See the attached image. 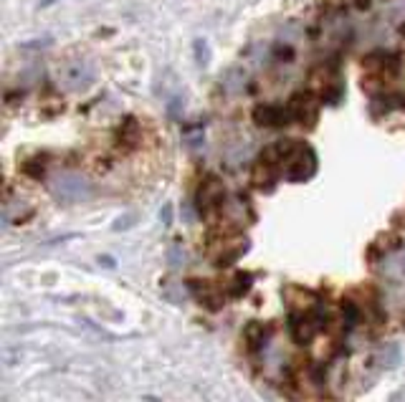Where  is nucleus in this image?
I'll use <instances>...</instances> for the list:
<instances>
[{"mask_svg":"<svg viewBox=\"0 0 405 402\" xmlns=\"http://www.w3.org/2000/svg\"><path fill=\"white\" fill-rule=\"evenodd\" d=\"M316 170V157L309 150V145H294L284 160V172L289 180H307L314 175Z\"/></svg>","mask_w":405,"mask_h":402,"instance_id":"1","label":"nucleus"},{"mask_svg":"<svg viewBox=\"0 0 405 402\" xmlns=\"http://www.w3.org/2000/svg\"><path fill=\"white\" fill-rule=\"evenodd\" d=\"M253 119L256 124L269 127V129H284V127L294 124V114L289 107H281V104H264L253 112Z\"/></svg>","mask_w":405,"mask_h":402,"instance_id":"2","label":"nucleus"},{"mask_svg":"<svg viewBox=\"0 0 405 402\" xmlns=\"http://www.w3.org/2000/svg\"><path fill=\"white\" fill-rule=\"evenodd\" d=\"M223 197H226L223 185L218 183L215 177H208L205 185H200V193H198V210H200V213H210L215 207H221Z\"/></svg>","mask_w":405,"mask_h":402,"instance_id":"3","label":"nucleus"},{"mask_svg":"<svg viewBox=\"0 0 405 402\" xmlns=\"http://www.w3.org/2000/svg\"><path fill=\"white\" fill-rule=\"evenodd\" d=\"M195 58H198V63H202V66L208 63V48H205V44H202V41H198V44H195Z\"/></svg>","mask_w":405,"mask_h":402,"instance_id":"4","label":"nucleus"}]
</instances>
